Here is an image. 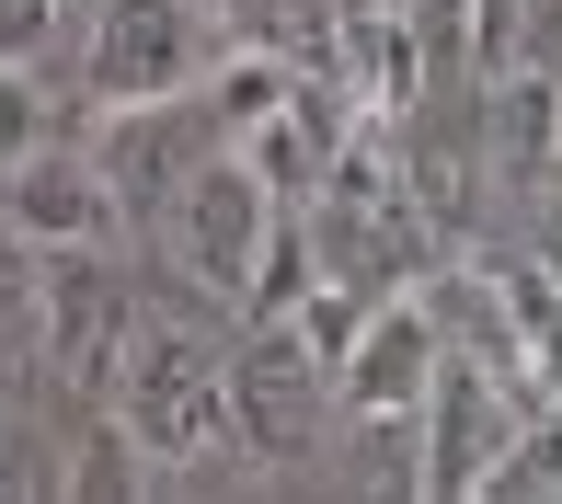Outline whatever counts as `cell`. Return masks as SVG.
<instances>
[{"label":"cell","instance_id":"cell-1","mask_svg":"<svg viewBox=\"0 0 562 504\" xmlns=\"http://www.w3.org/2000/svg\"><path fill=\"white\" fill-rule=\"evenodd\" d=\"M115 424L149 447V470H207L241 447V401H229V356L184 321H138L115 367Z\"/></svg>","mask_w":562,"mask_h":504},{"label":"cell","instance_id":"cell-2","mask_svg":"<svg viewBox=\"0 0 562 504\" xmlns=\"http://www.w3.org/2000/svg\"><path fill=\"white\" fill-rule=\"evenodd\" d=\"M276 218H288V195H276L265 172L218 138V149H195L184 184H172V264H184L195 287L241 298L252 264H265V241H276Z\"/></svg>","mask_w":562,"mask_h":504},{"label":"cell","instance_id":"cell-3","mask_svg":"<svg viewBox=\"0 0 562 504\" xmlns=\"http://www.w3.org/2000/svg\"><path fill=\"white\" fill-rule=\"evenodd\" d=\"M126 333H138V310H126L104 241H46V264H35V356L58 367L81 401H104V413H115Z\"/></svg>","mask_w":562,"mask_h":504},{"label":"cell","instance_id":"cell-4","mask_svg":"<svg viewBox=\"0 0 562 504\" xmlns=\"http://www.w3.org/2000/svg\"><path fill=\"white\" fill-rule=\"evenodd\" d=\"M540 413V401H517L482 356H459L448 344V367H437V401H425V459H414V493H437V504H471V493H494L505 482V459H517V424Z\"/></svg>","mask_w":562,"mask_h":504},{"label":"cell","instance_id":"cell-5","mask_svg":"<svg viewBox=\"0 0 562 504\" xmlns=\"http://www.w3.org/2000/svg\"><path fill=\"white\" fill-rule=\"evenodd\" d=\"M229 401H241V459L288 470L322 447V401H334V356H322L311 333L288 321H252V344L229 356Z\"/></svg>","mask_w":562,"mask_h":504},{"label":"cell","instance_id":"cell-6","mask_svg":"<svg viewBox=\"0 0 562 504\" xmlns=\"http://www.w3.org/2000/svg\"><path fill=\"white\" fill-rule=\"evenodd\" d=\"M207 69V12L195 0H104L92 12V104L138 115V104H184Z\"/></svg>","mask_w":562,"mask_h":504},{"label":"cell","instance_id":"cell-7","mask_svg":"<svg viewBox=\"0 0 562 504\" xmlns=\"http://www.w3.org/2000/svg\"><path fill=\"white\" fill-rule=\"evenodd\" d=\"M437 367H448L437 298H425V287H391V298L368 310V333L345 344L334 401H345L356 424H425V401H437Z\"/></svg>","mask_w":562,"mask_h":504},{"label":"cell","instance_id":"cell-8","mask_svg":"<svg viewBox=\"0 0 562 504\" xmlns=\"http://www.w3.org/2000/svg\"><path fill=\"white\" fill-rule=\"evenodd\" d=\"M322 81L356 92V115H414V92L437 81L414 12L402 0H334V46H322Z\"/></svg>","mask_w":562,"mask_h":504},{"label":"cell","instance_id":"cell-9","mask_svg":"<svg viewBox=\"0 0 562 504\" xmlns=\"http://www.w3.org/2000/svg\"><path fill=\"white\" fill-rule=\"evenodd\" d=\"M0 207L23 218V241H115V172L69 161V149L46 138L35 161L0 172Z\"/></svg>","mask_w":562,"mask_h":504},{"label":"cell","instance_id":"cell-10","mask_svg":"<svg viewBox=\"0 0 562 504\" xmlns=\"http://www.w3.org/2000/svg\"><path fill=\"white\" fill-rule=\"evenodd\" d=\"M482 149L505 184H562V69H494L482 92Z\"/></svg>","mask_w":562,"mask_h":504},{"label":"cell","instance_id":"cell-11","mask_svg":"<svg viewBox=\"0 0 562 504\" xmlns=\"http://www.w3.org/2000/svg\"><path fill=\"white\" fill-rule=\"evenodd\" d=\"M149 482V447L126 436V424H104V436H81V459L58 470V493H81V504H104V493H138Z\"/></svg>","mask_w":562,"mask_h":504},{"label":"cell","instance_id":"cell-12","mask_svg":"<svg viewBox=\"0 0 562 504\" xmlns=\"http://www.w3.org/2000/svg\"><path fill=\"white\" fill-rule=\"evenodd\" d=\"M494 493H562V390L517 424V459H505V482H494Z\"/></svg>","mask_w":562,"mask_h":504},{"label":"cell","instance_id":"cell-13","mask_svg":"<svg viewBox=\"0 0 562 504\" xmlns=\"http://www.w3.org/2000/svg\"><path fill=\"white\" fill-rule=\"evenodd\" d=\"M35 149H46V92L23 81L12 58H0V172H12V161H35Z\"/></svg>","mask_w":562,"mask_h":504},{"label":"cell","instance_id":"cell-14","mask_svg":"<svg viewBox=\"0 0 562 504\" xmlns=\"http://www.w3.org/2000/svg\"><path fill=\"white\" fill-rule=\"evenodd\" d=\"M517 23H528V0H471V69L482 81L517 69Z\"/></svg>","mask_w":562,"mask_h":504},{"label":"cell","instance_id":"cell-15","mask_svg":"<svg viewBox=\"0 0 562 504\" xmlns=\"http://www.w3.org/2000/svg\"><path fill=\"white\" fill-rule=\"evenodd\" d=\"M46 35H58V0H0V58L12 69H35Z\"/></svg>","mask_w":562,"mask_h":504},{"label":"cell","instance_id":"cell-16","mask_svg":"<svg viewBox=\"0 0 562 504\" xmlns=\"http://www.w3.org/2000/svg\"><path fill=\"white\" fill-rule=\"evenodd\" d=\"M540 264H551V275H562V218H551V230H540Z\"/></svg>","mask_w":562,"mask_h":504}]
</instances>
